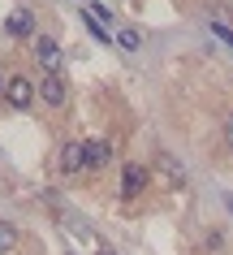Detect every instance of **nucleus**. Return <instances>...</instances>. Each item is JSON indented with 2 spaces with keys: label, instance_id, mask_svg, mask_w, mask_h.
<instances>
[{
  "label": "nucleus",
  "instance_id": "1",
  "mask_svg": "<svg viewBox=\"0 0 233 255\" xmlns=\"http://www.w3.org/2000/svg\"><path fill=\"white\" fill-rule=\"evenodd\" d=\"M35 100H39V87H35L26 74H9V78H4V104L9 108L26 113V108H35Z\"/></svg>",
  "mask_w": 233,
  "mask_h": 255
},
{
  "label": "nucleus",
  "instance_id": "2",
  "mask_svg": "<svg viewBox=\"0 0 233 255\" xmlns=\"http://www.w3.org/2000/svg\"><path fill=\"white\" fill-rule=\"evenodd\" d=\"M30 52H35L39 69H48V74H65V52H61V43H56L52 35H35V39H30Z\"/></svg>",
  "mask_w": 233,
  "mask_h": 255
},
{
  "label": "nucleus",
  "instance_id": "3",
  "mask_svg": "<svg viewBox=\"0 0 233 255\" xmlns=\"http://www.w3.org/2000/svg\"><path fill=\"white\" fill-rule=\"evenodd\" d=\"M35 87H39V104H48V108H65V104H69V82H65V74H43Z\"/></svg>",
  "mask_w": 233,
  "mask_h": 255
},
{
  "label": "nucleus",
  "instance_id": "4",
  "mask_svg": "<svg viewBox=\"0 0 233 255\" xmlns=\"http://www.w3.org/2000/svg\"><path fill=\"white\" fill-rule=\"evenodd\" d=\"M56 164H61V173H65V177L86 173V138H69L65 147H61V156H56Z\"/></svg>",
  "mask_w": 233,
  "mask_h": 255
},
{
  "label": "nucleus",
  "instance_id": "5",
  "mask_svg": "<svg viewBox=\"0 0 233 255\" xmlns=\"http://www.w3.org/2000/svg\"><path fill=\"white\" fill-rule=\"evenodd\" d=\"M4 35L9 39H35L39 35V22H35L30 9H13V13L4 17Z\"/></svg>",
  "mask_w": 233,
  "mask_h": 255
},
{
  "label": "nucleus",
  "instance_id": "6",
  "mask_svg": "<svg viewBox=\"0 0 233 255\" xmlns=\"http://www.w3.org/2000/svg\"><path fill=\"white\" fill-rule=\"evenodd\" d=\"M147 182H151V169H143V164H125V169H121V199L134 203Z\"/></svg>",
  "mask_w": 233,
  "mask_h": 255
},
{
  "label": "nucleus",
  "instance_id": "7",
  "mask_svg": "<svg viewBox=\"0 0 233 255\" xmlns=\"http://www.w3.org/2000/svg\"><path fill=\"white\" fill-rule=\"evenodd\" d=\"M112 160V143L108 138H86V173H104Z\"/></svg>",
  "mask_w": 233,
  "mask_h": 255
},
{
  "label": "nucleus",
  "instance_id": "8",
  "mask_svg": "<svg viewBox=\"0 0 233 255\" xmlns=\"http://www.w3.org/2000/svg\"><path fill=\"white\" fill-rule=\"evenodd\" d=\"M155 169H160V173H164L168 182H173V186H181V182H186V164H181V160H173L168 151H160V156H155Z\"/></svg>",
  "mask_w": 233,
  "mask_h": 255
},
{
  "label": "nucleus",
  "instance_id": "9",
  "mask_svg": "<svg viewBox=\"0 0 233 255\" xmlns=\"http://www.w3.org/2000/svg\"><path fill=\"white\" fill-rule=\"evenodd\" d=\"M17 247V225H9V221H0V255L13 251Z\"/></svg>",
  "mask_w": 233,
  "mask_h": 255
},
{
  "label": "nucleus",
  "instance_id": "10",
  "mask_svg": "<svg viewBox=\"0 0 233 255\" xmlns=\"http://www.w3.org/2000/svg\"><path fill=\"white\" fill-rule=\"evenodd\" d=\"M117 43H121V48H130V52H138V48H143V39H138V30H117Z\"/></svg>",
  "mask_w": 233,
  "mask_h": 255
},
{
  "label": "nucleus",
  "instance_id": "11",
  "mask_svg": "<svg viewBox=\"0 0 233 255\" xmlns=\"http://www.w3.org/2000/svg\"><path fill=\"white\" fill-rule=\"evenodd\" d=\"M203 247H207V251H225V234H220V229H212Z\"/></svg>",
  "mask_w": 233,
  "mask_h": 255
},
{
  "label": "nucleus",
  "instance_id": "12",
  "mask_svg": "<svg viewBox=\"0 0 233 255\" xmlns=\"http://www.w3.org/2000/svg\"><path fill=\"white\" fill-rule=\"evenodd\" d=\"M212 35H220V39H225V43H233V30L225 26V22H216V17H212Z\"/></svg>",
  "mask_w": 233,
  "mask_h": 255
},
{
  "label": "nucleus",
  "instance_id": "13",
  "mask_svg": "<svg viewBox=\"0 0 233 255\" xmlns=\"http://www.w3.org/2000/svg\"><path fill=\"white\" fill-rule=\"evenodd\" d=\"M225 138H229V147H233V113L225 117Z\"/></svg>",
  "mask_w": 233,
  "mask_h": 255
},
{
  "label": "nucleus",
  "instance_id": "14",
  "mask_svg": "<svg viewBox=\"0 0 233 255\" xmlns=\"http://www.w3.org/2000/svg\"><path fill=\"white\" fill-rule=\"evenodd\" d=\"M0 95H4V74H0Z\"/></svg>",
  "mask_w": 233,
  "mask_h": 255
},
{
  "label": "nucleus",
  "instance_id": "15",
  "mask_svg": "<svg viewBox=\"0 0 233 255\" xmlns=\"http://www.w3.org/2000/svg\"><path fill=\"white\" fill-rule=\"evenodd\" d=\"M99 255H117V251H99Z\"/></svg>",
  "mask_w": 233,
  "mask_h": 255
}]
</instances>
